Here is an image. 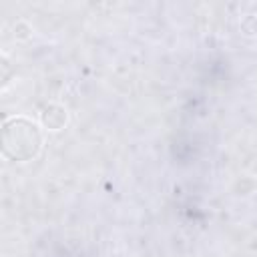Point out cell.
Masks as SVG:
<instances>
[{
  "label": "cell",
  "instance_id": "cell-1",
  "mask_svg": "<svg viewBox=\"0 0 257 257\" xmlns=\"http://www.w3.org/2000/svg\"><path fill=\"white\" fill-rule=\"evenodd\" d=\"M42 133L36 122L24 116L8 118L2 126V155L14 163H26L38 157Z\"/></svg>",
  "mask_w": 257,
  "mask_h": 257
},
{
  "label": "cell",
  "instance_id": "cell-2",
  "mask_svg": "<svg viewBox=\"0 0 257 257\" xmlns=\"http://www.w3.org/2000/svg\"><path fill=\"white\" fill-rule=\"evenodd\" d=\"M68 120V114H66V108L60 106V104H48L44 110H42V124L48 128V131H58L66 124Z\"/></svg>",
  "mask_w": 257,
  "mask_h": 257
}]
</instances>
